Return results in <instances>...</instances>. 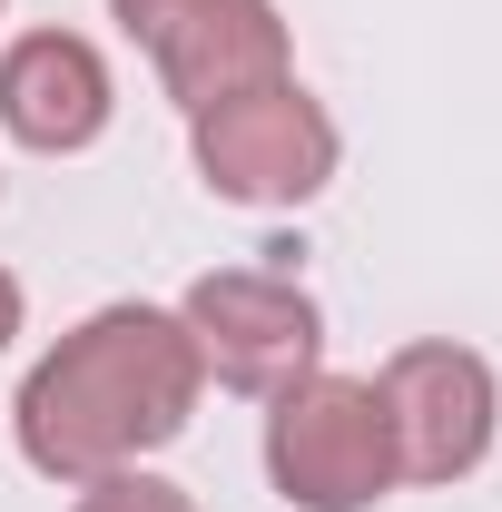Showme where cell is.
Listing matches in <instances>:
<instances>
[{"mask_svg": "<svg viewBox=\"0 0 502 512\" xmlns=\"http://www.w3.org/2000/svg\"><path fill=\"white\" fill-rule=\"evenodd\" d=\"M119 119V79L89 30H20L0 50V138H20L30 158H79Z\"/></svg>", "mask_w": 502, "mask_h": 512, "instance_id": "8992f818", "label": "cell"}, {"mask_svg": "<svg viewBox=\"0 0 502 512\" xmlns=\"http://www.w3.org/2000/svg\"><path fill=\"white\" fill-rule=\"evenodd\" d=\"M197 345L178 306H148V296H119V306H99V316H79L20 375L10 394V444L20 463L40 473V483H99V473H128V463H148V453H168L178 434L197 424Z\"/></svg>", "mask_w": 502, "mask_h": 512, "instance_id": "6da1fadb", "label": "cell"}, {"mask_svg": "<svg viewBox=\"0 0 502 512\" xmlns=\"http://www.w3.org/2000/svg\"><path fill=\"white\" fill-rule=\"evenodd\" d=\"M0 10H10V0H0Z\"/></svg>", "mask_w": 502, "mask_h": 512, "instance_id": "8fae6325", "label": "cell"}, {"mask_svg": "<svg viewBox=\"0 0 502 512\" xmlns=\"http://www.w3.org/2000/svg\"><path fill=\"white\" fill-rule=\"evenodd\" d=\"M148 69H158V89L197 119V109L247 99L266 79H296V30H286L276 0H197L188 20L148 50Z\"/></svg>", "mask_w": 502, "mask_h": 512, "instance_id": "52a82bcc", "label": "cell"}, {"mask_svg": "<svg viewBox=\"0 0 502 512\" xmlns=\"http://www.w3.org/2000/svg\"><path fill=\"white\" fill-rule=\"evenodd\" d=\"M178 325L197 345V375L247 404H276L286 384H306L325 365V306L286 266H207L178 296Z\"/></svg>", "mask_w": 502, "mask_h": 512, "instance_id": "277c9868", "label": "cell"}, {"mask_svg": "<svg viewBox=\"0 0 502 512\" xmlns=\"http://www.w3.org/2000/svg\"><path fill=\"white\" fill-rule=\"evenodd\" d=\"M266 483L296 512H375L404 463H394V424H384L375 375H335L315 365L266 404Z\"/></svg>", "mask_w": 502, "mask_h": 512, "instance_id": "3957f363", "label": "cell"}, {"mask_svg": "<svg viewBox=\"0 0 502 512\" xmlns=\"http://www.w3.org/2000/svg\"><path fill=\"white\" fill-rule=\"evenodd\" d=\"M188 10H197V0H109V20H119L138 50H158V40H168V30H178Z\"/></svg>", "mask_w": 502, "mask_h": 512, "instance_id": "9c48e42d", "label": "cell"}, {"mask_svg": "<svg viewBox=\"0 0 502 512\" xmlns=\"http://www.w3.org/2000/svg\"><path fill=\"white\" fill-rule=\"evenodd\" d=\"M20 325H30V286H20V276L0 266V355L20 345Z\"/></svg>", "mask_w": 502, "mask_h": 512, "instance_id": "30bf717a", "label": "cell"}, {"mask_svg": "<svg viewBox=\"0 0 502 512\" xmlns=\"http://www.w3.org/2000/svg\"><path fill=\"white\" fill-rule=\"evenodd\" d=\"M384 424H394V463L404 483H463L483 473L502 444V375L493 355L453 345V335H414L375 365Z\"/></svg>", "mask_w": 502, "mask_h": 512, "instance_id": "5b68a950", "label": "cell"}, {"mask_svg": "<svg viewBox=\"0 0 502 512\" xmlns=\"http://www.w3.org/2000/svg\"><path fill=\"white\" fill-rule=\"evenodd\" d=\"M188 158L197 188L227 197V207H256V217H286V207H315L345 168V128L315 99L306 79H266L247 99H217L188 119Z\"/></svg>", "mask_w": 502, "mask_h": 512, "instance_id": "7a4b0ae2", "label": "cell"}, {"mask_svg": "<svg viewBox=\"0 0 502 512\" xmlns=\"http://www.w3.org/2000/svg\"><path fill=\"white\" fill-rule=\"evenodd\" d=\"M69 512H197V493H188V483H168V473H148V463H128V473L79 483Z\"/></svg>", "mask_w": 502, "mask_h": 512, "instance_id": "ba28073f", "label": "cell"}]
</instances>
